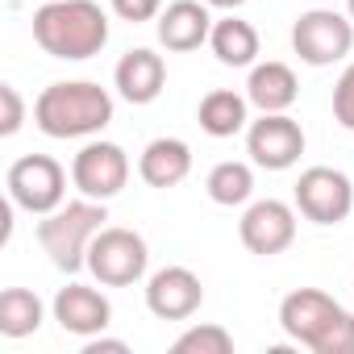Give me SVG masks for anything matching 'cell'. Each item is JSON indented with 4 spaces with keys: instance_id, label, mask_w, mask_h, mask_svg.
<instances>
[{
    "instance_id": "9c48e42d",
    "label": "cell",
    "mask_w": 354,
    "mask_h": 354,
    "mask_svg": "<svg viewBox=\"0 0 354 354\" xmlns=\"http://www.w3.org/2000/svg\"><path fill=\"white\" fill-rule=\"evenodd\" d=\"M129 180V154L117 142H88L75 158H71V184L80 188V196L92 201H113Z\"/></svg>"
},
{
    "instance_id": "83f0119b",
    "label": "cell",
    "mask_w": 354,
    "mask_h": 354,
    "mask_svg": "<svg viewBox=\"0 0 354 354\" xmlns=\"http://www.w3.org/2000/svg\"><path fill=\"white\" fill-rule=\"evenodd\" d=\"M346 13H350V21H354V0H346Z\"/></svg>"
},
{
    "instance_id": "4316f807",
    "label": "cell",
    "mask_w": 354,
    "mask_h": 354,
    "mask_svg": "<svg viewBox=\"0 0 354 354\" xmlns=\"http://www.w3.org/2000/svg\"><path fill=\"white\" fill-rule=\"evenodd\" d=\"M205 5H209V9H230V13H234V9L246 5V0H205Z\"/></svg>"
},
{
    "instance_id": "d4e9b609",
    "label": "cell",
    "mask_w": 354,
    "mask_h": 354,
    "mask_svg": "<svg viewBox=\"0 0 354 354\" xmlns=\"http://www.w3.org/2000/svg\"><path fill=\"white\" fill-rule=\"evenodd\" d=\"M113 13L129 26H142V21H158L162 13V0H109Z\"/></svg>"
},
{
    "instance_id": "7c38bea8",
    "label": "cell",
    "mask_w": 354,
    "mask_h": 354,
    "mask_svg": "<svg viewBox=\"0 0 354 354\" xmlns=\"http://www.w3.org/2000/svg\"><path fill=\"white\" fill-rule=\"evenodd\" d=\"M205 304V283L192 267H162L146 283V308L158 321H188Z\"/></svg>"
},
{
    "instance_id": "8992f818",
    "label": "cell",
    "mask_w": 354,
    "mask_h": 354,
    "mask_svg": "<svg viewBox=\"0 0 354 354\" xmlns=\"http://www.w3.org/2000/svg\"><path fill=\"white\" fill-rule=\"evenodd\" d=\"M150 250L146 238L125 230V225H104L92 246H88V271L104 283V288H129L146 275Z\"/></svg>"
},
{
    "instance_id": "277c9868",
    "label": "cell",
    "mask_w": 354,
    "mask_h": 354,
    "mask_svg": "<svg viewBox=\"0 0 354 354\" xmlns=\"http://www.w3.org/2000/svg\"><path fill=\"white\" fill-rule=\"evenodd\" d=\"M104 221H109L104 201H92V196H84V201H63L55 213H46V217L38 221V246L50 254V263H55L59 271L75 275V271L88 267V246H92V238L104 230Z\"/></svg>"
},
{
    "instance_id": "30bf717a",
    "label": "cell",
    "mask_w": 354,
    "mask_h": 354,
    "mask_svg": "<svg viewBox=\"0 0 354 354\" xmlns=\"http://www.w3.org/2000/svg\"><path fill=\"white\" fill-rule=\"evenodd\" d=\"M246 154L254 158V167H267V171L296 167L300 154H304V129H300V121L288 117V113H263L246 129Z\"/></svg>"
},
{
    "instance_id": "ac0fdd59",
    "label": "cell",
    "mask_w": 354,
    "mask_h": 354,
    "mask_svg": "<svg viewBox=\"0 0 354 354\" xmlns=\"http://www.w3.org/2000/svg\"><path fill=\"white\" fill-rule=\"evenodd\" d=\"M196 121H201V129H205L209 138H234V133H242L246 121H250V100L238 96L234 88H213V92L201 100Z\"/></svg>"
},
{
    "instance_id": "7402d4cb",
    "label": "cell",
    "mask_w": 354,
    "mask_h": 354,
    "mask_svg": "<svg viewBox=\"0 0 354 354\" xmlns=\"http://www.w3.org/2000/svg\"><path fill=\"white\" fill-rule=\"evenodd\" d=\"M171 350H175V354H230V350H234V333H230L225 325L205 321V325L184 329L180 337L171 342Z\"/></svg>"
},
{
    "instance_id": "2e32d148",
    "label": "cell",
    "mask_w": 354,
    "mask_h": 354,
    "mask_svg": "<svg viewBox=\"0 0 354 354\" xmlns=\"http://www.w3.org/2000/svg\"><path fill=\"white\" fill-rule=\"evenodd\" d=\"M138 175L150 188H162V192L184 184L192 175V146L184 138H154L138 158Z\"/></svg>"
},
{
    "instance_id": "cb8c5ba5",
    "label": "cell",
    "mask_w": 354,
    "mask_h": 354,
    "mask_svg": "<svg viewBox=\"0 0 354 354\" xmlns=\"http://www.w3.org/2000/svg\"><path fill=\"white\" fill-rule=\"evenodd\" d=\"M21 121H26V100H21V92H17L13 84H0V133L13 138V133L21 129Z\"/></svg>"
},
{
    "instance_id": "484cf974",
    "label": "cell",
    "mask_w": 354,
    "mask_h": 354,
    "mask_svg": "<svg viewBox=\"0 0 354 354\" xmlns=\"http://www.w3.org/2000/svg\"><path fill=\"white\" fill-rule=\"evenodd\" d=\"M104 350L125 354L129 346H125V342H117V337H100V333H96V337H88V346H84V354H104Z\"/></svg>"
},
{
    "instance_id": "52a82bcc",
    "label": "cell",
    "mask_w": 354,
    "mask_h": 354,
    "mask_svg": "<svg viewBox=\"0 0 354 354\" xmlns=\"http://www.w3.org/2000/svg\"><path fill=\"white\" fill-rule=\"evenodd\" d=\"M354 46V21L342 17L337 9H308L296 17L292 26V50L300 55V63L308 67H329V63H342Z\"/></svg>"
},
{
    "instance_id": "9a60e30c",
    "label": "cell",
    "mask_w": 354,
    "mask_h": 354,
    "mask_svg": "<svg viewBox=\"0 0 354 354\" xmlns=\"http://www.w3.org/2000/svg\"><path fill=\"white\" fill-rule=\"evenodd\" d=\"M113 84H117L121 100H129V104H154L162 96V88H167V63H162V55L138 46V50L121 55V63L113 71Z\"/></svg>"
},
{
    "instance_id": "44dd1931",
    "label": "cell",
    "mask_w": 354,
    "mask_h": 354,
    "mask_svg": "<svg viewBox=\"0 0 354 354\" xmlns=\"http://www.w3.org/2000/svg\"><path fill=\"white\" fill-rule=\"evenodd\" d=\"M42 300L30 288H5L0 292V333L5 337H30L42 329Z\"/></svg>"
},
{
    "instance_id": "ba28073f",
    "label": "cell",
    "mask_w": 354,
    "mask_h": 354,
    "mask_svg": "<svg viewBox=\"0 0 354 354\" xmlns=\"http://www.w3.org/2000/svg\"><path fill=\"white\" fill-rule=\"evenodd\" d=\"M296 213L313 225H342L354 213V184L337 167H308L296 180Z\"/></svg>"
},
{
    "instance_id": "4fadbf2b",
    "label": "cell",
    "mask_w": 354,
    "mask_h": 354,
    "mask_svg": "<svg viewBox=\"0 0 354 354\" xmlns=\"http://www.w3.org/2000/svg\"><path fill=\"white\" fill-rule=\"evenodd\" d=\"M55 321L63 325V333H75V337L88 342V337H96V333L109 329L113 304H109L104 292H96L88 283H67L55 296Z\"/></svg>"
},
{
    "instance_id": "3957f363",
    "label": "cell",
    "mask_w": 354,
    "mask_h": 354,
    "mask_svg": "<svg viewBox=\"0 0 354 354\" xmlns=\"http://www.w3.org/2000/svg\"><path fill=\"white\" fill-rule=\"evenodd\" d=\"M113 121V96L92 80H67L42 88L34 100V125L46 138H92Z\"/></svg>"
},
{
    "instance_id": "ffe728a7",
    "label": "cell",
    "mask_w": 354,
    "mask_h": 354,
    "mask_svg": "<svg viewBox=\"0 0 354 354\" xmlns=\"http://www.w3.org/2000/svg\"><path fill=\"white\" fill-rule=\"evenodd\" d=\"M205 192L213 205L221 209H234V205H246L250 192H254V171L250 162H238V158H225L209 171V180H205Z\"/></svg>"
},
{
    "instance_id": "5bb4252c",
    "label": "cell",
    "mask_w": 354,
    "mask_h": 354,
    "mask_svg": "<svg viewBox=\"0 0 354 354\" xmlns=\"http://www.w3.org/2000/svg\"><path fill=\"white\" fill-rule=\"evenodd\" d=\"M213 34V13L205 0H171L158 13V42L167 50H196Z\"/></svg>"
},
{
    "instance_id": "e0dca14e",
    "label": "cell",
    "mask_w": 354,
    "mask_h": 354,
    "mask_svg": "<svg viewBox=\"0 0 354 354\" xmlns=\"http://www.w3.org/2000/svg\"><path fill=\"white\" fill-rule=\"evenodd\" d=\"M300 96V84H296V71L288 63H254L250 67V80H246V100L259 109V113H288Z\"/></svg>"
},
{
    "instance_id": "f1b7e54d",
    "label": "cell",
    "mask_w": 354,
    "mask_h": 354,
    "mask_svg": "<svg viewBox=\"0 0 354 354\" xmlns=\"http://www.w3.org/2000/svg\"><path fill=\"white\" fill-rule=\"evenodd\" d=\"M317 5H325V0H317Z\"/></svg>"
},
{
    "instance_id": "603a6c76",
    "label": "cell",
    "mask_w": 354,
    "mask_h": 354,
    "mask_svg": "<svg viewBox=\"0 0 354 354\" xmlns=\"http://www.w3.org/2000/svg\"><path fill=\"white\" fill-rule=\"evenodd\" d=\"M333 121L354 133V63H350V67L337 75V84H333Z\"/></svg>"
},
{
    "instance_id": "6da1fadb",
    "label": "cell",
    "mask_w": 354,
    "mask_h": 354,
    "mask_svg": "<svg viewBox=\"0 0 354 354\" xmlns=\"http://www.w3.org/2000/svg\"><path fill=\"white\" fill-rule=\"evenodd\" d=\"M34 42L50 59H92L109 42V17L96 0H46L34 13Z\"/></svg>"
},
{
    "instance_id": "7a4b0ae2",
    "label": "cell",
    "mask_w": 354,
    "mask_h": 354,
    "mask_svg": "<svg viewBox=\"0 0 354 354\" xmlns=\"http://www.w3.org/2000/svg\"><path fill=\"white\" fill-rule=\"evenodd\" d=\"M279 325L313 354H354V313L321 288H296L279 300Z\"/></svg>"
},
{
    "instance_id": "8fae6325",
    "label": "cell",
    "mask_w": 354,
    "mask_h": 354,
    "mask_svg": "<svg viewBox=\"0 0 354 354\" xmlns=\"http://www.w3.org/2000/svg\"><path fill=\"white\" fill-rule=\"evenodd\" d=\"M238 238L250 254L259 259H271V254H283L292 242H296V209L267 196V201H254L242 221H238Z\"/></svg>"
},
{
    "instance_id": "d6986e66",
    "label": "cell",
    "mask_w": 354,
    "mask_h": 354,
    "mask_svg": "<svg viewBox=\"0 0 354 354\" xmlns=\"http://www.w3.org/2000/svg\"><path fill=\"white\" fill-rule=\"evenodd\" d=\"M209 46H213L217 63H225V67H254V59H259V30L250 21H242V17H221V21H213Z\"/></svg>"
},
{
    "instance_id": "5b68a950",
    "label": "cell",
    "mask_w": 354,
    "mask_h": 354,
    "mask_svg": "<svg viewBox=\"0 0 354 354\" xmlns=\"http://www.w3.org/2000/svg\"><path fill=\"white\" fill-rule=\"evenodd\" d=\"M5 184H9V201L34 217H46L67 201V171L50 154H21L9 167Z\"/></svg>"
}]
</instances>
